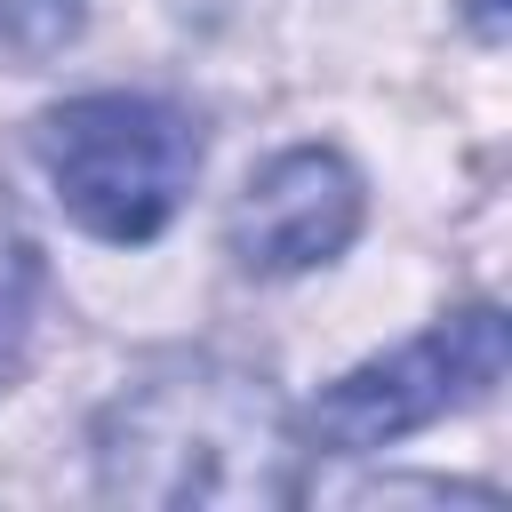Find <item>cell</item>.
<instances>
[{
	"label": "cell",
	"mask_w": 512,
	"mask_h": 512,
	"mask_svg": "<svg viewBox=\"0 0 512 512\" xmlns=\"http://www.w3.org/2000/svg\"><path fill=\"white\" fill-rule=\"evenodd\" d=\"M96 496L152 512H280L304 504V424L288 392L224 352L136 368L88 424Z\"/></svg>",
	"instance_id": "6da1fadb"
},
{
	"label": "cell",
	"mask_w": 512,
	"mask_h": 512,
	"mask_svg": "<svg viewBox=\"0 0 512 512\" xmlns=\"http://www.w3.org/2000/svg\"><path fill=\"white\" fill-rule=\"evenodd\" d=\"M32 160L88 240L144 248L176 224V208L200 176V128L168 96L96 88V96H64L32 120Z\"/></svg>",
	"instance_id": "7a4b0ae2"
},
{
	"label": "cell",
	"mask_w": 512,
	"mask_h": 512,
	"mask_svg": "<svg viewBox=\"0 0 512 512\" xmlns=\"http://www.w3.org/2000/svg\"><path fill=\"white\" fill-rule=\"evenodd\" d=\"M512 368V320L504 304H464L440 312L432 328H416L408 344L344 368L336 384H320V400L296 416L312 456H376L456 408H480Z\"/></svg>",
	"instance_id": "3957f363"
},
{
	"label": "cell",
	"mask_w": 512,
	"mask_h": 512,
	"mask_svg": "<svg viewBox=\"0 0 512 512\" xmlns=\"http://www.w3.org/2000/svg\"><path fill=\"white\" fill-rule=\"evenodd\" d=\"M360 216H368L360 168L328 144H296L240 184L224 216V248L248 280H304L360 240Z\"/></svg>",
	"instance_id": "277c9868"
},
{
	"label": "cell",
	"mask_w": 512,
	"mask_h": 512,
	"mask_svg": "<svg viewBox=\"0 0 512 512\" xmlns=\"http://www.w3.org/2000/svg\"><path fill=\"white\" fill-rule=\"evenodd\" d=\"M40 296H48V264H40V240L16 224V208H0V392H8V384L24 376V360H32Z\"/></svg>",
	"instance_id": "5b68a950"
},
{
	"label": "cell",
	"mask_w": 512,
	"mask_h": 512,
	"mask_svg": "<svg viewBox=\"0 0 512 512\" xmlns=\"http://www.w3.org/2000/svg\"><path fill=\"white\" fill-rule=\"evenodd\" d=\"M88 24V0H0V72H40Z\"/></svg>",
	"instance_id": "8992f818"
},
{
	"label": "cell",
	"mask_w": 512,
	"mask_h": 512,
	"mask_svg": "<svg viewBox=\"0 0 512 512\" xmlns=\"http://www.w3.org/2000/svg\"><path fill=\"white\" fill-rule=\"evenodd\" d=\"M464 24H472V40H488V48H496V40L512 32V16H504V0H464Z\"/></svg>",
	"instance_id": "52a82bcc"
}]
</instances>
